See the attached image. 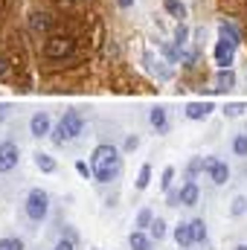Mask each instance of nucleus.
Listing matches in <instances>:
<instances>
[{
  "instance_id": "nucleus-1",
  "label": "nucleus",
  "mask_w": 247,
  "mask_h": 250,
  "mask_svg": "<svg viewBox=\"0 0 247 250\" xmlns=\"http://www.w3.org/2000/svg\"><path fill=\"white\" fill-rule=\"evenodd\" d=\"M90 166H93V178L99 184H111L120 175V151L114 146H96Z\"/></svg>"
},
{
  "instance_id": "nucleus-2",
  "label": "nucleus",
  "mask_w": 247,
  "mask_h": 250,
  "mask_svg": "<svg viewBox=\"0 0 247 250\" xmlns=\"http://www.w3.org/2000/svg\"><path fill=\"white\" fill-rule=\"evenodd\" d=\"M82 131H84V120H82V114H79V111H67V114L62 117V123L56 125V131H53L50 137H53L56 146H64V143L76 140Z\"/></svg>"
},
{
  "instance_id": "nucleus-3",
  "label": "nucleus",
  "mask_w": 247,
  "mask_h": 250,
  "mask_svg": "<svg viewBox=\"0 0 247 250\" xmlns=\"http://www.w3.org/2000/svg\"><path fill=\"white\" fill-rule=\"evenodd\" d=\"M23 212H26L29 221L41 224V221L50 215V195H47L44 189H32V192L26 195V201H23Z\"/></svg>"
},
{
  "instance_id": "nucleus-4",
  "label": "nucleus",
  "mask_w": 247,
  "mask_h": 250,
  "mask_svg": "<svg viewBox=\"0 0 247 250\" xmlns=\"http://www.w3.org/2000/svg\"><path fill=\"white\" fill-rule=\"evenodd\" d=\"M73 38L70 35H50L47 41H44V56L50 59V62H64V59H70L73 56Z\"/></svg>"
},
{
  "instance_id": "nucleus-5",
  "label": "nucleus",
  "mask_w": 247,
  "mask_h": 250,
  "mask_svg": "<svg viewBox=\"0 0 247 250\" xmlns=\"http://www.w3.org/2000/svg\"><path fill=\"white\" fill-rule=\"evenodd\" d=\"M204 172L209 175V181L215 187H224L230 181V166L224 160H218V157H204Z\"/></svg>"
},
{
  "instance_id": "nucleus-6",
  "label": "nucleus",
  "mask_w": 247,
  "mask_h": 250,
  "mask_svg": "<svg viewBox=\"0 0 247 250\" xmlns=\"http://www.w3.org/2000/svg\"><path fill=\"white\" fill-rule=\"evenodd\" d=\"M21 160V148L15 143H0V175L12 172Z\"/></svg>"
},
{
  "instance_id": "nucleus-7",
  "label": "nucleus",
  "mask_w": 247,
  "mask_h": 250,
  "mask_svg": "<svg viewBox=\"0 0 247 250\" xmlns=\"http://www.w3.org/2000/svg\"><path fill=\"white\" fill-rule=\"evenodd\" d=\"M29 134L32 137H50L53 134V120H50V114H44V111H38V114H32V120H29Z\"/></svg>"
},
{
  "instance_id": "nucleus-8",
  "label": "nucleus",
  "mask_w": 247,
  "mask_h": 250,
  "mask_svg": "<svg viewBox=\"0 0 247 250\" xmlns=\"http://www.w3.org/2000/svg\"><path fill=\"white\" fill-rule=\"evenodd\" d=\"M154 239L148 236V230H131V236H128V248L131 250H154Z\"/></svg>"
},
{
  "instance_id": "nucleus-9",
  "label": "nucleus",
  "mask_w": 247,
  "mask_h": 250,
  "mask_svg": "<svg viewBox=\"0 0 247 250\" xmlns=\"http://www.w3.org/2000/svg\"><path fill=\"white\" fill-rule=\"evenodd\" d=\"M212 111H215V108H212V102H189V105H186V117H189L192 123L206 120Z\"/></svg>"
},
{
  "instance_id": "nucleus-10",
  "label": "nucleus",
  "mask_w": 247,
  "mask_h": 250,
  "mask_svg": "<svg viewBox=\"0 0 247 250\" xmlns=\"http://www.w3.org/2000/svg\"><path fill=\"white\" fill-rule=\"evenodd\" d=\"M233 56H236V47H233L230 41H224V38H221V41L215 44V62L221 64V70L233 64Z\"/></svg>"
},
{
  "instance_id": "nucleus-11",
  "label": "nucleus",
  "mask_w": 247,
  "mask_h": 250,
  "mask_svg": "<svg viewBox=\"0 0 247 250\" xmlns=\"http://www.w3.org/2000/svg\"><path fill=\"white\" fill-rule=\"evenodd\" d=\"M172 236H175V242H178V248L186 250L195 245V239H192V227H189V221H181L175 230H172Z\"/></svg>"
},
{
  "instance_id": "nucleus-12",
  "label": "nucleus",
  "mask_w": 247,
  "mask_h": 250,
  "mask_svg": "<svg viewBox=\"0 0 247 250\" xmlns=\"http://www.w3.org/2000/svg\"><path fill=\"white\" fill-rule=\"evenodd\" d=\"M198 198H201V189L195 181H186L184 187H181V207H195L198 204Z\"/></svg>"
},
{
  "instance_id": "nucleus-13",
  "label": "nucleus",
  "mask_w": 247,
  "mask_h": 250,
  "mask_svg": "<svg viewBox=\"0 0 247 250\" xmlns=\"http://www.w3.org/2000/svg\"><path fill=\"white\" fill-rule=\"evenodd\" d=\"M50 26H53V21H50V15H44V12H35V15L29 18V29H32L35 35H47Z\"/></svg>"
},
{
  "instance_id": "nucleus-14",
  "label": "nucleus",
  "mask_w": 247,
  "mask_h": 250,
  "mask_svg": "<svg viewBox=\"0 0 247 250\" xmlns=\"http://www.w3.org/2000/svg\"><path fill=\"white\" fill-rule=\"evenodd\" d=\"M148 123L157 128V134H166V131H169V117H166V108H160V105H157V108H151V111H148Z\"/></svg>"
},
{
  "instance_id": "nucleus-15",
  "label": "nucleus",
  "mask_w": 247,
  "mask_h": 250,
  "mask_svg": "<svg viewBox=\"0 0 247 250\" xmlns=\"http://www.w3.org/2000/svg\"><path fill=\"white\" fill-rule=\"evenodd\" d=\"M218 35H221L224 41H230L233 47H239V44H242V32H239L230 21H221V23H218Z\"/></svg>"
},
{
  "instance_id": "nucleus-16",
  "label": "nucleus",
  "mask_w": 247,
  "mask_h": 250,
  "mask_svg": "<svg viewBox=\"0 0 247 250\" xmlns=\"http://www.w3.org/2000/svg\"><path fill=\"white\" fill-rule=\"evenodd\" d=\"M236 84V73L230 70V67H224L218 76H215V93H221V90H230Z\"/></svg>"
},
{
  "instance_id": "nucleus-17",
  "label": "nucleus",
  "mask_w": 247,
  "mask_h": 250,
  "mask_svg": "<svg viewBox=\"0 0 247 250\" xmlns=\"http://www.w3.org/2000/svg\"><path fill=\"white\" fill-rule=\"evenodd\" d=\"M189 227H192V239H195V245H206V221H204V218H192Z\"/></svg>"
},
{
  "instance_id": "nucleus-18",
  "label": "nucleus",
  "mask_w": 247,
  "mask_h": 250,
  "mask_svg": "<svg viewBox=\"0 0 247 250\" xmlns=\"http://www.w3.org/2000/svg\"><path fill=\"white\" fill-rule=\"evenodd\" d=\"M166 233H169V224H166L163 218H154V221H151V227H148V236L160 245V242L166 239Z\"/></svg>"
},
{
  "instance_id": "nucleus-19",
  "label": "nucleus",
  "mask_w": 247,
  "mask_h": 250,
  "mask_svg": "<svg viewBox=\"0 0 247 250\" xmlns=\"http://www.w3.org/2000/svg\"><path fill=\"white\" fill-rule=\"evenodd\" d=\"M35 166H38L44 175H53V172H56V160H53L47 151H38V154H35Z\"/></svg>"
},
{
  "instance_id": "nucleus-20",
  "label": "nucleus",
  "mask_w": 247,
  "mask_h": 250,
  "mask_svg": "<svg viewBox=\"0 0 247 250\" xmlns=\"http://www.w3.org/2000/svg\"><path fill=\"white\" fill-rule=\"evenodd\" d=\"M151 221H154V212H151L148 207H143V209L137 212V218H134V230H148Z\"/></svg>"
},
{
  "instance_id": "nucleus-21",
  "label": "nucleus",
  "mask_w": 247,
  "mask_h": 250,
  "mask_svg": "<svg viewBox=\"0 0 247 250\" xmlns=\"http://www.w3.org/2000/svg\"><path fill=\"white\" fill-rule=\"evenodd\" d=\"M245 212H247V198L245 195H236L233 204H230V215H233V218H242Z\"/></svg>"
},
{
  "instance_id": "nucleus-22",
  "label": "nucleus",
  "mask_w": 247,
  "mask_h": 250,
  "mask_svg": "<svg viewBox=\"0 0 247 250\" xmlns=\"http://www.w3.org/2000/svg\"><path fill=\"white\" fill-rule=\"evenodd\" d=\"M163 6H166V12H169V15H175L178 21H184V18H186V6L181 3V0H166Z\"/></svg>"
},
{
  "instance_id": "nucleus-23",
  "label": "nucleus",
  "mask_w": 247,
  "mask_h": 250,
  "mask_svg": "<svg viewBox=\"0 0 247 250\" xmlns=\"http://www.w3.org/2000/svg\"><path fill=\"white\" fill-rule=\"evenodd\" d=\"M0 250H26V245L18 236H6V239H0Z\"/></svg>"
},
{
  "instance_id": "nucleus-24",
  "label": "nucleus",
  "mask_w": 247,
  "mask_h": 250,
  "mask_svg": "<svg viewBox=\"0 0 247 250\" xmlns=\"http://www.w3.org/2000/svg\"><path fill=\"white\" fill-rule=\"evenodd\" d=\"M148 184H151V166L145 163V166L140 169V175H137V189L143 192V189H148Z\"/></svg>"
},
{
  "instance_id": "nucleus-25",
  "label": "nucleus",
  "mask_w": 247,
  "mask_h": 250,
  "mask_svg": "<svg viewBox=\"0 0 247 250\" xmlns=\"http://www.w3.org/2000/svg\"><path fill=\"white\" fill-rule=\"evenodd\" d=\"M233 151H236V157H247V134H236Z\"/></svg>"
},
{
  "instance_id": "nucleus-26",
  "label": "nucleus",
  "mask_w": 247,
  "mask_h": 250,
  "mask_svg": "<svg viewBox=\"0 0 247 250\" xmlns=\"http://www.w3.org/2000/svg\"><path fill=\"white\" fill-rule=\"evenodd\" d=\"M201 172H204V157H195V160H189V169H186L189 181H192L195 175H201Z\"/></svg>"
},
{
  "instance_id": "nucleus-27",
  "label": "nucleus",
  "mask_w": 247,
  "mask_h": 250,
  "mask_svg": "<svg viewBox=\"0 0 247 250\" xmlns=\"http://www.w3.org/2000/svg\"><path fill=\"white\" fill-rule=\"evenodd\" d=\"M186 38H189V29H186L184 23H181V26H178V29H175V47H178V50H184Z\"/></svg>"
},
{
  "instance_id": "nucleus-28",
  "label": "nucleus",
  "mask_w": 247,
  "mask_h": 250,
  "mask_svg": "<svg viewBox=\"0 0 247 250\" xmlns=\"http://www.w3.org/2000/svg\"><path fill=\"white\" fill-rule=\"evenodd\" d=\"M172 181H175V169H172V166H166V169H163V181H160L163 192H169V189H172Z\"/></svg>"
},
{
  "instance_id": "nucleus-29",
  "label": "nucleus",
  "mask_w": 247,
  "mask_h": 250,
  "mask_svg": "<svg viewBox=\"0 0 247 250\" xmlns=\"http://www.w3.org/2000/svg\"><path fill=\"white\" fill-rule=\"evenodd\" d=\"M245 102H233V105H227V108H224V114H227V117H242V114H245Z\"/></svg>"
},
{
  "instance_id": "nucleus-30",
  "label": "nucleus",
  "mask_w": 247,
  "mask_h": 250,
  "mask_svg": "<svg viewBox=\"0 0 247 250\" xmlns=\"http://www.w3.org/2000/svg\"><path fill=\"white\" fill-rule=\"evenodd\" d=\"M53 250H76V239H70V236H67V239H59V242H56V248Z\"/></svg>"
},
{
  "instance_id": "nucleus-31",
  "label": "nucleus",
  "mask_w": 247,
  "mask_h": 250,
  "mask_svg": "<svg viewBox=\"0 0 247 250\" xmlns=\"http://www.w3.org/2000/svg\"><path fill=\"white\" fill-rule=\"evenodd\" d=\"M76 172H79L82 178H90V175H93V166H87L84 160H79V163H76Z\"/></svg>"
},
{
  "instance_id": "nucleus-32",
  "label": "nucleus",
  "mask_w": 247,
  "mask_h": 250,
  "mask_svg": "<svg viewBox=\"0 0 247 250\" xmlns=\"http://www.w3.org/2000/svg\"><path fill=\"white\" fill-rule=\"evenodd\" d=\"M169 207H181V189H169Z\"/></svg>"
},
{
  "instance_id": "nucleus-33",
  "label": "nucleus",
  "mask_w": 247,
  "mask_h": 250,
  "mask_svg": "<svg viewBox=\"0 0 247 250\" xmlns=\"http://www.w3.org/2000/svg\"><path fill=\"white\" fill-rule=\"evenodd\" d=\"M137 146H140V137H128L125 140V151H134Z\"/></svg>"
},
{
  "instance_id": "nucleus-34",
  "label": "nucleus",
  "mask_w": 247,
  "mask_h": 250,
  "mask_svg": "<svg viewBox=\"0 0 247 250\" xmlns=\"http://www.w3.org/2000/svg\"><path fill=\"white\" fill-rule=\"evenodd\" d=\"M6 114H9V108H6V105H0V123L6 120Z\"/></svg>"
},
{
  "instance_id": "nucleus-35",
  "label": "nucleus",
  "mask_w": 247,
  "mask_h": 250,
  "mask_svg": "<svg viewBox=\"0 0 247 250\" xmlns=\"http://www.w3.org/2000/svg\"><path fill=\"white\" fill-rule=\"evenodd\" d=\"M117 3H120L123 9H131V3H134V0H117Z\"/></svg>"
},
{
  "instance_id": "nucleus-36",
  "label": "nucleus",
  "mask_w": 247,
  "mask_h": 250,
  "mask_svg": "<svg viewBox=\"0 0 247 250\" xmlns=\"http://www.w3.org/2000/svg\"><path fill=\"white\" fill-rule=\"evenodd\" d=\"M3 73H6V62H3V59H0V76H3Z\"/></svg>"
},
{
  "instance_id": "nucleus-37",
  "label": "nucleus",
  "mask_w": 247,
  "mask_h": 250,
  "mask_svg": "<svg viewBox=\"0 0 247 250\" xmlns=\"http://www.w3.org/2000/svg\"><path fill=\"white\" fill-rule=\"evenodd\" d=\"M233 250H247V245H236V248H233Z\"/></svg>"
}]
</instances>
